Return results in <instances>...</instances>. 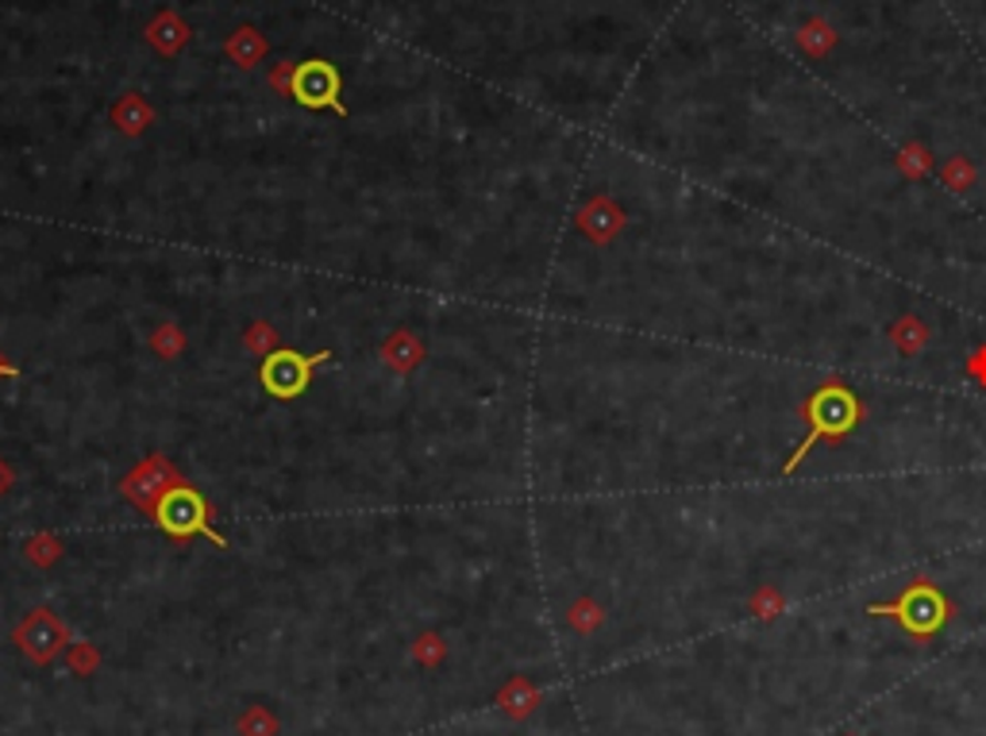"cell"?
Segmentation results:
<instances>
[{
	"label": "cell",
	"mask_w": 986,
	"mask_h": 736,
	"mask_svg": "<svg viewBox=\"0 0 986 736\" xmlns=\"http://www.w3.org/2000/svg\"><path fill=\"white\" fill-rule=\"evenodd\" d=\"M798 413L806 417L809 437L801 440L798 448H794V455H790V459H786V466H783L786 474L798 471V463L809 455V451H814V443L821 440V437H837V440H845L848 432H852L856 424L863 421V406H860V398H856V393L848 390V386H840V382H825L821 390H817L814 398L806 401V406H798Z\"/></svg>",
	"instance_id": "1"
},
{
	"label": "cell",
	"mask_w": 986,
	"mask_h": 736,
	"mask_svg": "<svg viewBox=\"0 0 986 736\" xmlns=\"http://www.w3.org/2000/svg\"><path fill=\"white\" fill-rule=\"evenodd\" d=\"M150 517H155V525L162 528L174 544H189L193 536H204V540H212L217 548H228V540L217 533V525H212V505L204 502L201 490H193L189 482H181V486H174L170 494H162V502L155 505Z\"/></svg>",
	"instance_id": "2"
},
{
	"label": "cell",
	"mask_w": 986,
	"mask_h": 736,
	"mask_svg": "<svg viewBox=\"0 0 986 736\" xmlns=\"http://www.w3.org/2000/svg\"><path fill=\"white\" fill-rule=\"evenodd\" d=\"M328 359H332V351L301 355V351H290V347H277V351H270L266 359H262L259 382H262V390H266L270 398L293 401V398H301V393L308 390L313 370L324 367Z\"/></svg>",
	"instance_id": "3"
},
{
	"label": "cell",
	"mask_w": 986,
	"mask_h": 736,
	"mask_svg": "<svg viewBox=\"0 0 986 736\" xmlns=\"http://www.w3.org/2000/svg\"><path fill=\"white\" fill-rule=\"evenodd\" d=\"M339 93H344V77H339V70L332 66V62L308 59L290 70V97L297 101V105L313 108V113L332 108V113L344 116L347 108H344V101H339Z\"/></svg>",
	"instance_id": "4"
},
{
	"label": "cell",
	"mask_w": 986,
	"mask_h": 736,
	"mask_svg": "<svg viewBox=\"0 0 986 736\" xmlns=\"http://www.w3.org/2000/svg\"><path fill=\"white\" fill-rule=\"evenodd\" d=\"M871 613H894L913 637H933L936 629L944 624L948 617V606H944L941 590H936L933 579H913V587L902 593L898 606H871Z\"/></svg>",
	"instance_id": "5"
},
{
	"label": "cell",
	"mask_w": 986,
	"mask_h": 736,
	"mask_svg": "<svg viewBox=\"0 0 986 736\" xmlns=\"http://www.w3.org/2000/svg\"><path fill=\"white\" fill-rule=\"evenodd\" d=\"M181 482H186V479H181L178 466H174L170 459H166V455H150V459H143V463L135 466V471L120 482V494L135 505V509L147 513V517H150V513H155V505L162 502V494H170V490L181 486Z\"/></svg>",
	"instance_id": "6"
},
{
	"label": "cell",
	"mask_w": 986,
	"mask_h": 736,
	"mask_svg": "<svg viewBox=\"0 0 986 736\" xmlns=\"http://www.w3.org/2000/svg\"><path fill=\"white\" fill-rule=\"evenodd\" d=\"M625 212L617 209L609 197H594L590 204H586L583 212H578V228H583L586 235H590L594 243H609L617 240V232L625 228Z\"/></svg>",
	"instance_id": "7"
},
{
	"label": "cell",
	"mask_w": 986,
	"mask_h": 736,
	"mask_svg": "<svg viewBox=\"0 0 986 736\" xmlns=\"http://www.w3.org/2000/svg\"><path fill=\"white\" fill-rule=\"evenodd\" d=\"M420 359H424V344H420V336H412V332H394V336L381 344V362H386L389 370H397V375H412V370L420 367Z\"/></svg>",
	"instance_id": "8"
},
{
	"label": "cell",
	"mask_w": 986,
	"mask_h": 736,
	"mask_svg": "<svg viewBox=\"0 0 986 736\" xmlns=\"http://www.w3.org/2000/svg\"><path fill=\"white\" fill-rule=\"evenodd\" d=\"M887 336H890V344H894L898 351L905 355V359H913V355H921L929 347V339H933V328H929V324L921 320L917 313H902L887 328Z\"/></svg>",
	"instance_id": "9"
},
{
	"label": "cell",
	"mask_w": 986,
	"mask_h": 736,
	"mask_svg": "<svg viewBox=\"0 0 986 736\" xmlns=\"http://www.w3.org/2000/svg\"><path fill=\"white\" fill-rule=\"evenodd\" d=\"M20 640L28 644V652L35 655V660H51L54 640H59V624H54L51 613H31V621L20 629Z\"/></svg>",
	"instance_id": "10"
},
{
	"label": "cell",
	"mask_w": 986,
	"mask_h": 736,
	"mask_svg": "<svg viewBox=\"0 0 986 736\" xmlns=\"http://www.w3.org/2000/svg\"><path fill=\"white\" fill-rule=\"evenodd\" d=\"M786 609H790V598L783 593V587H770V582L755 587V593L747 598V613H752L755 621H763V624H770V621H778V617H786Z\"/></svg>",
	"instance_id": "11"
},
{
	"label": "cell",
	"mask_w": 986,
	"mask_h": 736,
	"mask_svg": "<svg viewBox=\"0 0 986 736\" xmlns=\"http://www.w3.org/2000/svg\"><path fill=\"white\" fill-rule=\"evenodd\" d=\"M894 162H898V170H902L905 181H925L929 174H933V150H929L925 144H905L894 155Z\"/></svg>",
	"instance_id": "12"
},
{
	"label": "cell",
	"mask_w": 986,
	"mask_h": 736,
	"mask_svg": "<svg viewBox=\"0 0 986 736\" xmlns=\"http://www.w3.org/2000/svg\"><path fill=\"white\" fill-rule=\"evenodd\" d=\"M975 178H979V174H975V162L967 155H952L948 162L941 166V186L952 189V193H967V189L975 186Z\"/></svg>",
	"instance_id": "13"
},
{
	"label": "cell",
	"mask_w": 986,
	"mask_h": 736,
	"mask_svg": "<svg viewBox=\"0 0 986 736\" xmlns=\"http://www.w3.org/2000/svg\"><path fill=\"white\" fill-rule=\"evenodd\" d=\"M798 46L806 54H814V59H821V54H829L837 46V31L825 20H809L806 28H798Z\"/></svg>",
	"instance_id": "14"
},
{
	"label": "cell",
	"mask_w": 986,
	"mask_h": 736,
	"mask_svg": "<svg viewBox=\"0 0 986 736\" xmlns=\"http://www.w3.org/2000/svg\"><path fill=\"white\" fill-rule=\"evenodd\" d=\"M28 559L31 564H39V567H46V564H59V556H62V544H59V536H46V533H39V536H31L28 540Z\"/></svg>",
	"instance_id": "15"
},
{
	"label": "cell",
	"mask_w": 986,
	"mask_h": 736,
	"mask_svg": "<svg viewBox=\"0 0 986 736\" xmlns=\"http://www.w3.org/2000/svg\"><path fill=\"white\" fill-rule=\"evenodd\" d=\"M150 344H155V351L162 355V359H174V355H181V347H186V332H181L178 324H162V328H155Z\"/></svg>",
	"instance_id": "16"
},
{
	"label": "cell",
	"mask_w": 986,
	"mask_h": 736,
	"mask_svg": "<svg viewBox=\"0 0 986 736\" xmlns=\"http://www.w3.org/2000/svg\"><path fill=\"white\" fill-rule=\"evenodd\" d=\"M243 339H246V347H251L254 355H262V359H266L270 351H277V347H282V344H277V332L270 328V324H251Z\"/></svg>",
	"instance_id": "17"
},
{
	"label": "cell",
	"mask_w": 986,
	"mask_h": 736,
	"mask_svg": "<svg viewBox=\"0 0 986 736\" xmlns=\"http://www.w3.org/2000/svg\"><path fill=\"white\" fill-rule=\"evenodd\" d=\"M570 624H575L578 632H594L601 624V609L594 606L590 598L575 601V609H570Z\"/></svg>",
	"instance_id": "18"
},
{
	"label": "cell",
	"mask_w": 986,
	"mask_h": 736,
	"mask_svg": "<svg viewBox=\"0 0 986 736\" xmlns=\"http://www.w3.org/2000/svg\"><path fill=\"white\" fill-rule=\"evenodd\" d=\"M155 39L162 43V51H174V46H181V39H186V28H181L178 20H158Z\"/></svg>",
	"instance_id": "19"
},
{
	"label": "cell",
	"mask_w": 986,
	"mask_h": 736,
	"mask_svg": "<svg viewBox=\"0 0 986 736\" xmlns=\"http://www.w3.org/2000/svg\"><path fill=\"white\" fill-rule=\"evenodd\" d=\"M964 370H967V375H972L975 382H979L983 390H986V344H979V347H972V351H967Z\"/></svg>",
	"instance_id": "20"
},
{
	"label": "cell",
	"mask_w": 986,
	"mask_h": 736,
	"mask_svg": "<svg viewBox=\"0 0 986 736\" xmlns=\"http://www.w3.org/2000/svg\"><path fill=\"white\" fill-rule=\"evenodd\" d=\"M120 124H124V132H143L147 128V108L143 105H135V101H127V105L120 108Z\"/></svg>",
	"instance_id": "21"
},
{
	"label": "cell",
	"mask_w": 986,
	"mask_h": 736,
	"mask_svg": "<svg viewBox=\"0 0 986 736\" xmlns=\"http://www.w3.org/2000/svg\"><path fill=\"white\" fill-rule=\"evenodd\" d=\"M12 482H15V471L4 463V459H0V497H4L8 490H12Z\"/></svg>",
	"instance_id": "22"
},
{
	"label": "cell",
	"mask_w": 986,
	"mask_h": 736,
	"mask_svg": "<svg viewBox=\"0 0 986 736\" xmlns=\"http://www.w3.org/2000/svg\"><path fill=\"white\" fill-rule=\"evenodd\" d=\"M15 375H20V370H15L12 362H4V359H0V378H15Z\"/></svg>",
	"instance_id": "23"
},
{
	"label": "cell",
	"mask_w": 986,
	"mask_h": 736,
	"mask_svg": "<svg viewBox=\"0 0 986 736\" xmlns=\"http://www.w3.org/2000/svg\"><path fill=\"white\" fill-rule=\"evenodd\" d=\"M845 736H856V733H845Z\"/></svg>",
	"instance_id": "24"
}]
</instances>
